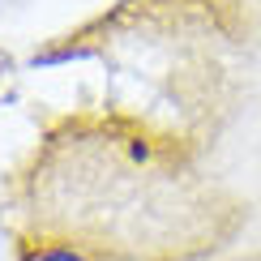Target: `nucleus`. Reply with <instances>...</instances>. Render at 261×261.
<instances>
[{
  "mask_svg": "<svg viewBox=\"0 0 261 261\" xmlns=\"http://www.w3.org/2000/svg\"><path fill=\"white\" fill-rule=\"evenodd\" d=\"M43 261H77V257H69V253H51V257H43Z\"/></svg>",
  "mask_w": 261,
  "mask_h": 261,
  "instance_id": "nucleus-1",
  "label": "nucleus"
}]
</instances>
